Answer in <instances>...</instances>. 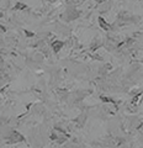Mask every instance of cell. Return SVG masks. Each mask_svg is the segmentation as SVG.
I'll use <instances>...</instances> for the list:
<instances>
[{"instance_id": "obj_1", "label": "cell", "mask_w": 143, "mask_h": 148, "mask_svg": "<svg viewBox=\"0 0 143 148\" xmlns=\"http://www.w3.org/2000/svg\"><path fill=\"white\" fill-rule=\"evenodd\" d=\"M63 46V43L62 42H59V41H57V42H55L53 43V48H55V51H59V48Z\"/></svg>"}]
</instances>
